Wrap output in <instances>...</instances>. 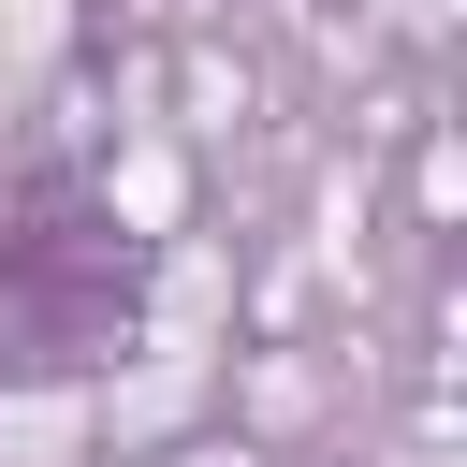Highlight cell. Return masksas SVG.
<instances>
[{"label":"cell","mask_w":467,"mask_h":467,"mask_svg":"<svg viewBox=\"0 0 467 467\" xmlns=\"http://www.w3.org/2000/svg\"><path fill=\"white\" fill-rule=\"evenodd\" d=\"M146 336V234L88 175H15L0 190V394L102 379Z\"/></svg>","instance_id":"obj_1"}]
</instances>
